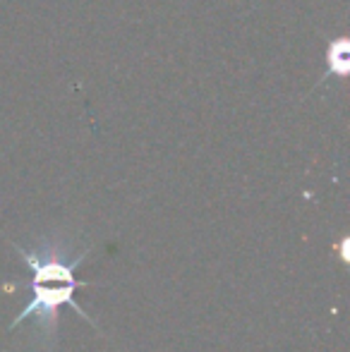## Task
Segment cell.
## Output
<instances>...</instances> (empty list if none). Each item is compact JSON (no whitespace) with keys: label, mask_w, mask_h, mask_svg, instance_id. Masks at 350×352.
Wrapping results in <instances>:
<instances>
[{"label":"cell","mask_w":350,"mask_h":352,"mask_svg":"<svg viewBox=\"0 0 350 352\" xmlns=\"http://www.w3.org/2000/svg\"><path fill=\"white\" fill-rule=\"evenodd\" d=\"M14 250L19 252V259L29 266L32 271V300L17 314V319L10 324V331H14L19 324H24L27 319L36 321V331L48 340H56L58 331V309L61 307H70L77 316L91 324L96 329L89 314L77 305L75 295L80 287L91 285V280H77V269L85 264L89 247L85 252H77L72 259H67L65 247L56 245H43L39 250H29V247L14 245Z\"/></svg>","instance_id":"6da1fadb"}]
</instances>
